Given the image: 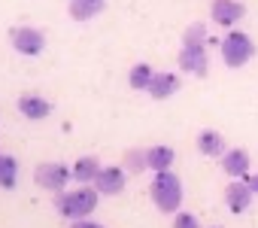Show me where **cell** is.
Listing matches in <instances>:
<instances>
[{"instance_id": "6da1fadb", "label": "cell", "mask_w": 258, "mask_h": 228, "mask_svg": "<svg viewBox=\"0 0 258 228\" xmlns=\"http://www.w3.org/2000/svg\"><path fill=\"white\" fill-rule=\"evenodd\" d=\"M149 195L155 201V207L161 213H179V204H182V183L173 170H155L152 177V186H149Z\"/></svg>"}, {"instance_id": "7a4b0ae2", "label": "cell", "mask_w": 258, "mask_h": 228, "mask_svg": "<svg viewBox=\"0 0 258 228\" xmlns=\"http://www.w3.org/2000/svg\"><path fill=\"white\" fill-rule=\"evenodd\" d=\"M100 201V192L97 189H76V192H55V210L64 216V219H85L88 213H94Z\"/></svg>"}, {"instance_id": "3957f363", "label": "cell", "mask_w": 258, "mask_h": 228, "mask_svg": "<svg viewBox=\"0 0 258 228\" xmlns=\"http://www.w3.org/2000/svg\"><path fill=\"white\" fill-rule=\"evenodd\" d=\"M252 55H255V43L249 40V34H243V31H228L225 34V40H222V61L231 70L249 64Z\"/></svg>"}, {"instance_id": "277c9868", "label": "cell", "mask_w": 258, "mask_h": 228, "mask_svg": "<svg viewBox=\"0 0 258 228\" xmlns=\"http://www.w3.org/2000/svg\"><path fill=\"white\" fill-rule=\"evenodd\" d=\"M73 177V167L67 164H58V161H46L34 170V183L46 192H64L67 189V180Z\"/></svg>"}, {"instance_id": "5b68a950", "label": "cell", "mask_w": 258, "mask_h": 228, "mask_svg": "<svg viewBox=\"0 0 258 228\" xmlns=\"http://www.w3.org/2000/svg\"><path fill=\"white\" fill-rule=\"evenodd\" d=\"M179 70L191 76H207L210 61H207V43H182L179 49Z\"/></svg>"}, {"instance_id": "8992f818", "label": "cell", "mask_w": 258, "mask_h": 228, "mask_svg": "<svg viewBox=\"0 0 258 228\" xmlns=\"http://www.w3.org/2000/svg\"><path fill=\"white\" fill-rule=\"evenodd\" d=\"M10 40H13V49L19 55H40L46 49V37L37 28H16L10 34Z\"/></svg>"}, {"instance_id": "52a82bcc", "label": "cell", "mask_w": 258, "mask_h": 228, "mask_svg": "<svg viewBox=\"0 0 258 228\" xmlns=\"http://www.w3.org/2000/svg\"><path fill=\"white\" fill-rule=\"evenodd\" d=\"M124 167H100V174L94 177V189L100 195H121L124 192Z\"/></svg>"}, {"instance_id": "ba28073f", "label": "cell", "mask_w": 258, "mask_h": 228, "mask_svg": "<svg viewBox=\"0 0 258 228\" xmlns=\"http://www.w3.org/2000/svg\"><path fill=\"white\" fill-rule=\"evenodd\" d=\"M243 16H246V7L240 4V0H213V22H216V25L231 28V25H237Z\"/></svg>"}, {"instance_id": "9c48e42d", "label": "cell", "mask_w": 258, "mask_h": 228, "mask_svg": "<svg viewBox=\"0 0 258 228\" xmlns=\"http://www.w3.org/2000/svg\"><path fill=\"white\" fill-rule=\"evenodd\" d=\"M252 198H255V192H252V186L243 183V180H234V183L225 189V204H228L231 213H243V210L252 204Z\"/></svg>"}, {"instance_id": "30bf717a", "label": "cell", "mask_w": 258, "mask_h": 228, "mask_svg": "<svg viewBox=\"0 0 258 228\" xmlns=\"http://www.w3.org/2000/svg\"><path fill=\"white\" fill-rule=\"evenodd\" d=\"M19 112L25 119H31V122H40V119H46L52 112V103L46 97H40V94H22L19 97Z\"/></svg>"}, {"instance_id": "8fae6325", "label": "cell", "mask_w": 258, "mask_h": 228, "mask_svg": "<svg viewBox=\"0 0 258 228\" xmlns=\"http://www.w3.org/2000/svg\"><path fill=\"white\" fill-rule=\"evenodd\" d=\"M222 170L234 180H243L249 174V152L246 149H228L222 155Z\"/></svg>"}, {"instance_id": "7c38bea8", "label": "cell", "mask_w": 258, "mask_h": 228, "mask_svg": "<svg viewBox=\"0 0 258 228\" xmlns=\"http://www.w3.org/2000/svg\"><path fill=\"white\" fill-rule=\"evenodd\" d=\"M179 91V76L176 73H155L152 76V85H149V94L155 97V100H164V97H170V94H176Z\"/></svg>"}, {"instance_id": "4fadbf2b", "label": "cell", "mask_w": 258, "mask_h": 228, "mask_svg": "<svg viewBox=\"0 0 258 228\" xmlns=\"http://www.w3.org/2000/svg\"><path fill=\"white\" fill-rule=\"evenodd\" d=\"M198 149H201L207 158H222V155L228 152V149H225V137H222L219 131H210V128L198 134Z\"/></svg>"}, {"instance_id": "5bb4252c", "label": "cell", "mask_w": 258, "mask_h": 228, "mask_svg": "<svg viewBox=\"0 0 258 228\" xmlns=\"http://www.w3.org/2000/svg\"><path fill=\"white\" fill-rule=\"evenodd\" d=\"M106 7V0H70V19L73 22H91L100 16Z\"/></svg>"}, {"instance_id": "9a60e30c", "label": "cell", "mask_w": 258, "mask_h": 228, "mask_svg": "<svg viewBox=\"0 0 258 228\" xmlns=\"http://www.w3.org/2000/svg\"><path fill=\"white\" fill-rule=\"evenodd\" d=\"M100 161L94 158V155H82L76 164H73V180L76 183H82V186H88V183H94V177L100 174Z\"/></svg>"}, {"instance_id": "2e32d148", "label": "cell", "mask_w": 258, "mask_h": 228, "mask_svg": "<svg viewBox=\"0 0 258 228\" xmlns=\"http://www.w3.org/2000/svg\"><path fill=\"white\" fill-rule=\"evenodd\" d=\"M173 158H176L173 146H152V149H146V161H149V170H170Z\"/></svg>"}, {"instance_id": "e0dca14e", "label": "cell", "mask_w": 258, "mask_h": 228, "mask_svg": "<svg viewBox=\"0 0 258 228\" xmlns=\"http://www.w3.org/2000/svg\"><path fill=\"white\" fill-rule=\"evenodd\" d=\"M19 183V161L0 152V189H16Z\"/></svg>"}, {"instance_id": "ac0fdd59", "label": "cell", "mask_w": 258, "mask_h": 228, "mask_svg": "<svg viewBox=\"0 0 258 228\" xmlns=\"http://www.w3.org/2000/svg\"><path fill=\"white\" fill-rule=\"evenodd\" d=\"M152 76H155V70H152L149 64H134V67H131V73H127V82H131V88H134V91H149Z\"/></svg>"}, {"instance_id": "d6986e66", "label": "cell", "mask_w": 258, "mask_h": 228, "mask_svg": "<svg viewBox=\"0 0 258 228\" xmlns=\"http://www.w3.org/2000/svg\"><path fill=\"white\" fill-rule=\"evenodd\" d=\"M143 167H149L146 152H137V149L124 152V170H143Z\"/></svg>"}, {"instance_id": "ffe728a7", "label": "cell", "mask_w": 258, "mask_h": 228, "mask_svg": "<svg viewBox=\"0 0 258 228\" xmlns=\"http://www.w3.org/2000/svg\"><path fill=\"white\" fill-rule=\"evenodd\" d=\"M182 43H207V28H204L201 22L188 25V31H185V37H182Z\"/></svg>"}, {"instance_id": "44dd1931", "label": "cell", "mask_w": 258, "mask_h": 228, "mask_svg": "<svg viewBox=\"0 0 258 228\" xmlns=\"http://www.w3.org/2000/svg\"><path fill=\"white\" fill-rule=\"evenodd\" d=\"M173 228H201V222H198V216H195V213H176Z\"/></svg>"}, {"instance_id": "7402d4cb", "label": "cell", "mask_w": 258, "mask_h": 228, "mask_svg": "<svg viewBox=\"0 0 258 228\" xmlns=\"http://www.w3.org/2000/svg\"><path fill=\"white\" fill-rule=\"evenodd\" d=\"M70 228H103V225H97V222H91V219H73Z\"/></svg>"}, {"instance_id": "603a6c76", "label": "cell", "mask_w": 258, "mask_h": 228, "mask_svg": "<svg viewBox=\"0 0 258 228\" xmlns=\"http://www.w3.org/2000/svg\"><path fill=\"white\" fill-rule=\"evenodd\" d=\"M249 186H252V192L258 195V174H252V177H249Z\"/></svg>"}, {"instance_id": "cb8c5ba5", "label": "cell", "mask_w": 258, "mask_h": 228, "mask_svg": "<svg viewBox=\"0 0 258 228\" xmlns=\"http://www.w3.org/2000/svg\"><path fill=\"white\" fill-rule=\"evenodd\" d=\"M213 228H219V225H213Z\"/></svg>"}]
</instances>
